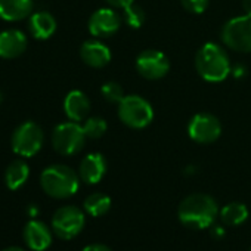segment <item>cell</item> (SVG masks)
<instances>
[{
	"label": "cell",
	"mask_w": 251,
	"mask_h": 251,
	"mask_svg": "<svg viewBox=\"0 0 251 251\" xmlns=\"http://www.w3.org/2000/svg\"><path fill=\"white\" fill-rule=\"evenodd\" d=\"M121 20L112 9L102 8L93 12L89 20V31L95 37H109L120 30Z\"/></svg>",
	"instance_id": "cell-11"
},
{
	"label": "cell",
	"mask_w": 251,
	"mask_h": 251,
	"mask_svg": "<svg viewBox=\"0 0 251 251\" xmlns=\"http://www.w3.org/2000/svg\"><path fill=\"white\" fill-rule=\"evenodd\" d=\"M106 2L114 6V8H118V9H124V8H127L130 5L135 3V0H106Z\"/></svg>",
	"instance_id": "cell-26"
},
{
	"label": "cell",
	"mask_w": 251,
	"mask_h": 251,
	"mask_svg": "<svg viewBox=\"0 0 251 251\" xmlns=\"http://www.w3.org/2000/svg\"><path fill=\"white\" fill-rule=\"evenodd\" d=\"M188 133L189 138L197 144H211L219 139L222 133V124L213 114L200 112L189 121Z\"/></svg>",
	"instance_id": "cell-9"
},
{
	"label": "cell",
	"mask_w": 251,
	"mask_h": 251,
	"mask_svg": "<svg viewBox=\"0 0 251 251\" xmlns=\"http://www.w3.org/2000/svg\"><path fill=\"white\" fill-rule=\"evenodd\" d=\"M28 176H30L28 164L25 161L15 160L8 166L5 172V183L11 191H17L27 182Z\"/></svg>",
	"instance_id": "cell-19"
},
{
	"label": "cell",
	"mask_w": 251,
	"mask_h": 251,
	"mask_svg": "<svg viewBox=\"0 0 251 251\" xmlns=\"http://www.w3.org/2000/svg\"><path fill=\"white\" fill-rule=\"evenodd\" d=\"M223 43L238 52H251V17H236L229 20L222 28Z\"/></svg>",
	"instance_id": "cell-8"
},
{
	"label": "cell",
	"mask_w": 251,
	"mask_h": 251,
	"mask_svg": "<svg viewBox=\"0 0 251 251\" xmlns=\"http://www.w3.org/2000/svg\"><path fill=\"white\" fill-rule=\"evenodd\" d=\"M80 56L86 65L92 68H102L111 61V50L102 42L87 40L81 45Z\"/></svg>",
	"instance_id": "cell-15"
},
{
	"label": "cell",
	"mask_w": 251,
	"mask_h": 251,
	"mask_svg": "<svg viewBox=\"0 0 251 251\" xmlns=\"http://www.w3.org/2000/svg\"><path fill=\"white\" fill-rule=\"evenodd\" d=\"M195 68L207 81H223L230 73L229 56L216 43H205L195 56Z\"/></svg>",
	"instance_id": "cell-2"
},
{
	"label": "cell",
	"mask_w": 251,
	"mask_h": 251,
	"mask_svg": "<svg viewBox=\"0 0 251 251\" xmlns=\"http://www.w3.org/2000/svg\"><path fill=\"white\" fill-rule=\"evenodd\" d=\"M242 9L245 15L251 17V0H242Z\"/></svg>",
	"instance_id": "cell-28"
},
{
	"label": "cell",
	"mask_w": 251,
	"mask_h": 251,
	"mask_svg": "<svg viewBox=\"0 0 251 251\" xmlns=\"http://www.w3.org/2000/svg\"><path fill=\"white\" fill-rule=\"evenodd\" d=\"M220 217L223 223L229 226H238L247 220L248 208L242 202H230L220 210Z\"/></svg>",
	"instance_id": "cell-20"
},
{
	"label": "cell",
	"mask_w": 251,
	"mask_h": 251,
	"mask_svg": "<svg viewBox=\"0 0 251 251\" xmlns=\"http://www.w3.org/2000/svg\"><path fill=\"white\" fill-rule=\"evenodd\" d=\"M33 11V0H0V18L5 21H20Z\"/></svg>",
	"instance_id": "cell-17"
},
{
	"label": "cell",
	"mask_w": 251,
	"mask_h": 251,
	"mask_svg": "<svg viewBox=\"0 0 251 251\" xmlns=\"http://www.w3.org/2000/svg\"><path fill=\"white\" fill-rule=\"evenodd\" d=\"M106 121L100 117H92V118H87L83 129H84V133L87 138L90 139H98V138H102L106 132Z\"/></svg>",
	"instance_id": "cell-22"
},
{
	"label": "cell",
	"mask_w": 251,
	"mask_h": 251,
	"mask_svg": "<svg viewBox=\"0 0 251 251\" xmlns=\"http://www.w3.org/2000/svg\"><path fill=\"white\" fill-rule=\"evenodd\" d=\"M233 75H235V77H241V75H244V68H242L241 65L235 67V70H233Z\"/></svg>",
	"instance_id": "cell-29"
},
{
	"label": "cell",
	"mask_w": 251,
	"mask_h": 251,
	"mask_svg": "<svg viewBox=\"0 0 251 251\" xmlns=\"http://www.w3.org/2000/svg\"><path fill=\"white\" fill-rule=\"evenodd\" d=\"M102 92V96L111 102V103H120L121 99L124 98V93H123V89L118 83H114V81H108L102 86L100 89Z\"/></svg>",
	"instance_id": "cell-24"
},
{
	"label": "cell",
	"mask_w": 251,
	"mask_h": 251,
	"mask_svg": "<svg viewBox=\"0 0 251 251\" xmlns=\"http://www.w3.org/2000/svg\"><path fill=\"white\" fill-rule=\"evenodd\" d=\"M219 213L217 202L207 194L188 195L177 208V217L189 229H205L213 225Z\"/></svg>",
	"instance_id": "cell-1"
},
{
	"label": "cell",
	"mask_w": 251,
	"mask_h": 251,
	"mask_svg": "<svg viewBox=\"0 0 251 251\" xmlns=\"http://www.w3.org/2000/svg\"><path fill=\"white\" fill-rule=\"evenodd\" d=\"M43 139L45 136L40 126L33 121H27L15 129L12 135V150L15 154L30 158L42 150Z\"/></svg>",
	"instance_id": "cell-6"
},
{
	"label": "cell",
	"mask_w": 251,
	"mask_h": 251,
	"mask_svg": "<svg viewBox=\"0 0 251 251\" xmlns=\"http://www.w3.org/2000/svg\"><path fill=\"white\" fill-rule=\"evenodd\" d=\"M84 223V213L78 207L64 205L52 217V230L61 239H73L83 230Z\"/></svg>",
	"instance_id": "cell-7"
},
{
	"label": "cell",
	"mask_w": 251,
	"mask_h": 251,
	"mask_svg": "<svg viewBox=\"0 0 251 251\" xmlns=\"http://www.w3.org/2000/svg\"><path fill=\"white\" fill-rule=\"evenodd\" d=\"M118 117L127 127L144 129L151 124L154 109L147 99L138 95H129L124 96L118 103Z\"/></svg>",
	"instance_id": "cell-4"
},
{
	"label": "cell",
	"mask_w": 251,
	"mask_h": 251,
	"mask_svg": "<svg viewBox=\"0 0 251 251\" xmlns=\"http://www.w3.org/2000/svg\"><path fill=\"white\" fill-rule=\"evenodd\" d=\"M3 251H25V250L21 248V247H8V248H5Z\"/></svg>",
	"instance_id": "cell-30"
},
{
	"label": "cell",
	"mask_w": 251,
	"mask_h": 251,
	"mask_svg": "<svg viewBox=\"0 0 251 251\" xmlns=\"http://www.w3.org/2000/svg\"><path fill=\"white\" fill-rule=\"evenodd\" d=\"M83 251H112L111 248H108L103 244H90L87 247L83 248Z\"/></svg>",
	"instance_id": "cell-27"
},
{
	"label": "cell",
	"mask_w": 251,
	"mask_h": 251,
	"mask_svg": "<svg viewBox=\"0 0 251 251\" xmlns=\"http://www.w3.org/2000/svg\"><path fill=\"white\" fill-rule=\"evenodd\" d=\"M56 30V21L49 12H37L30 18V31L34 39L46 40Z\"/></svg>",
	"instance_id": "cell-18"
},
{
	"label": "cell",
	"mask_w": 251,
	"mask_h": 251,
	"mask_svg": "<svg viewBox=\"0 0 251 251\" xmlns=\"http://www.w3.org/2000/svg\"><path fill=\"white\" fill-rule=\"evenodd\" d=\"M83 126L75 121L62 123L53 129L52 147L61 155H74L81 151L86 141Z\"/></svg>",
	"instance_id": "cell-5"
},
{
	"label": "cell",
	"mask_w": 251,
	"mask_h": 251,
	"mask_svg": "<svg viewBox=\"0 0 251 251\" xmlns=\"http://www.w3.org/2000/svg\"><path fill=\"white\" fill-rule=\"evenodd\" d=\"M123 11H124V21L127 23L129 27L139 28L145 23V12L141 6L133 3L127 8H124Z\"/></svg>",
	"instance_id": "cell-23"
},
{
	"label": "cell",
	"mask_w": 251,
	"mask_h": 251,
	"mask_svg": "<svg viewBox=\"0 0 251 251\" xmlns=\"http://www.w3.org/2000/svg\"><path fill=\"white\" fill-rule=\"evenodd\" d=\"M27 49V37L20 30H6L0 33V58L14 59Z\"/></svg>",
	"instance_id": "cell-14"
},
{
	"label": "cell",
	"mask_w": 251,
	"mask_h": 251,
	"mask_svg": "<svg viewBox=\"0 0 251 251\" xmlns=\"http://www.w3.org/2000/svg\"><path fill=\"white\" fill-rule=\"evenodd\" d=\"M250 251H251V248H250Z\"/></svg>",
	"instance_id": "cell-32"
},
{
	"label": "cell",
	"mask_w": 251,
	"mask_h": 251,
	"mask_svg": "<svg viewBox=\"0 0 251 251\" xmlns=\"http://www.w3.org/2000/svg\"><path fill=\"white\" fill-rule=\"evenodd\" d=\"M106 172V160L102 154H89L83 158L78 169L80 179L87 185H95L102 180Z\"/></svg>",
	"instance_id": "cell-13"
},
{
	"label": "cell",
	"mask_w": 251,
	"mask_h": 251,
	"mask_svg": "<svg viewBox=\"0 0 251 251\" xmlns=\"http://www.w3.org/2000/svg\"><path fill=\"white\" fill-rule=\"evenodd\" d=\"M24 241L33 251H45L52 244V230L40 220H30L24 226Z\"/></svg>",
	"instance_id": "cell-12"
},
{
	"label": "cell",
	"mask_w": 251,
	"mask_h": 251,
	"mask_svg": "<svg viewBox=\"0 0 251 251\" xmlns=\"http://www.w3.org/2000/svg\"><path fill=\"white\" fill-rule=\"evenodd\" d=\"M111 208V198L102 192H95L84 200V211L93 217L103 216Z\"/></svg>",
	"instance_id": "cell-21"
},
{
	"label": "cell",
	"mask_w": 251,
	"mask_h": 251,
	"mask_svg": "<svg viewBox=\"0 0 251 251\" xmlns=\"http://www.w3.org/2000/svg\"><path fill=\"white\" fill-rule=\"evenodd\" d=\"M180 2H182V6L188 12H191V14H202L207 9L210 0H180Z\"/></svg>",
	"instance_id": "cell-25"
},
{
	"label": "cell",
	"mask_w": 251,
	"mask_h": 251,
	"mask_svg": "<svg viewBox=\"0 0 251 251\" xmlns=\"http://www.w3.org/2000/svg\"><path fill=\"white\" fill-rule=\"evenodd\" d=\"M64 111L71 121L80 123L90 111V102L87 96L80 90H71L64 100Z\"/></svg>",
	"instance_id": "cell-16"
},
{
	"label": "cell",
	"mask_w": 251,
	"mask_h": 251,
	"mask_svg": "<svg viewBox=\"0 0 251 251\" xmlns=\"http://www.w3.org/2000/svg\"><path fill=\"white\" fill-rule=\"evenodd\" d=\"M40 185L43 191L56 200L73 197L80 186V176L64 164L49 166L40 176Z\"/></svg>",
	"instance_id": "cell-3"
},
{
	"label": "cell",
	"mask_w": 251,
	"mask_h": 251,
	"mask_svg": "<svg viewBox=\"0 0 251 251\" xmlns=\"http://www.w3.org/2000/svg\"><path fill=\"white\" fill-rule=\"evenodd\" d=\"M0 102H2V93H0Z\"/></svg>",
	"instance_id": "cell-31"
},
{
	"label": "cell",
	"mask_w": 251,
	"mask_h": 251,
	"mask_svg": "<svg viewBox=\"0 0 251 251\" xmlns=\"http://www.w3.org/2000/svg\"><path fill=\"white\" fill-rule=\"evenodd\" d=\"M136 70L147 80H160L169 73L170 62L163 52L148 49L138 56Z\"/></svg>",
	"instance_id": "cell-10"
}]
</instances>
